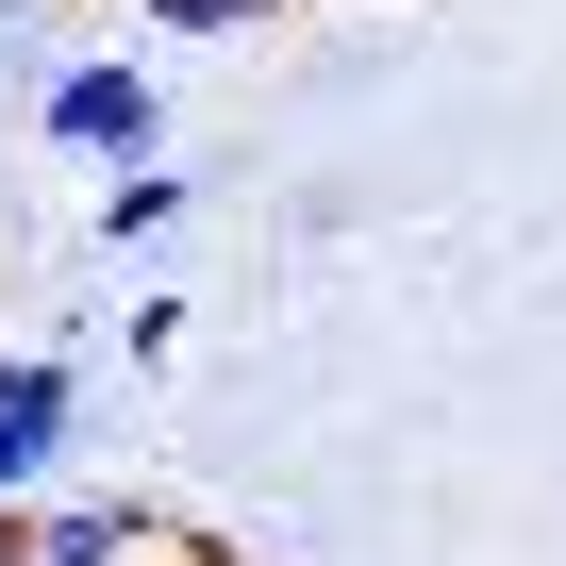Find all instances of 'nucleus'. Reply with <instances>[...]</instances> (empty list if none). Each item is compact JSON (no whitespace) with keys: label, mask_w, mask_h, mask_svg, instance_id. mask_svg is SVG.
<instances>
[{"label":"nucleus","mask_w":566,"mask_h":566,"mask_svg":"<svg viewBox=\"0 0 566 566\" xmlns=\"http://www.w3.org/2000/svg\"><path fill=\"white\" fill-rule=\"evenodd\" d=\"M184 516L167 500H34V566H167Z\"/></svg>","instance_id":"3"},{"label":"nucleus","mask_w":566,"mask_h":566,"mask_svg":"<svg viewBox=\"0 0 566 566\" xmlns=\"http://www.w3.org/2000/svg\"><path fill=\"white\" fill-rule=\"evenodd\" d=\"M184 200H200L184 167H117V184H101V250H150V233H167Z\"/></svg>","instance_id":"4"},{"label":"nucleus","mask_w":566,"mask_h":566,"mask_svg":"<svg viewBox=\"0 0 566 566\" xmlns=\"http://www.w3.org/2000/svg\"><path fill=\"white\" fill-rule=\"evenodd\" d=\"M34 134L84 150L101 184H117V167H167V84H150L134 51H51V67H34Z\"/></svg>","instance_id":"1"},{"label":"nucleus","mask_w":566,"mask_h":566,"mask_svg":"<svg viewBox=\"0 0 566 566\" xmlns=\"http://www.w3.org/2000/svg\"><path fill=\"white\" fill-rule=\"evenodd\" d=\"M167 566H250V549H217V533H184V549H167Z\"/></svg>","instance_id":"6"},{"label":"nucleus","mask_w":566,"mask_h":566,"mask_svg":"<svg viewBox=\"0 0 566 566\" xmlns=\"http://www.w3.org/2000/svg\"><path fill=\"white\" fill-rule=\"evenodd\" d=\"M184 317H200V301H117V350H134V367H167V350H184Z\"/></svg>","instance_id":"5"},{"label":"nucleus","mask_w":566,"mask_h":566,"mask_svg":"<svg viewBox=\"0 0 566 566\" xmlns=\"http://www.w3.org/2000/svg\"><path fill=\"white\" fill-rule=\"evenodd\" d=\"M67 450H84V350H0V516L67 500Z\"/></svg>","instance_id":"2"}]
</instances>
